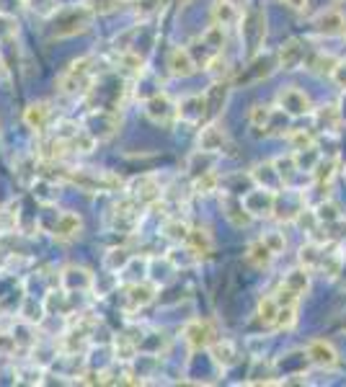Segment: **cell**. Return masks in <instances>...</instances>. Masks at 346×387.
I'll use <instances>...</instances> for the list:
<instances>
[{
	"label": "cell",
	"mask_w": 346,
	"mask_h": 387,
	"mask_svg": "<svg viewBox=\"0 0 346 387\" xmlns=\"http://www.w3.org/2000/svg\"><path fill=\"white\" fill-rule=\"evenodd\" d=\"M93 78H96V72H93V57H81V60H75L67 70L57 78V91L67 98H81L91 91L93 86Z\"/></svg>",
	"instance_id": "cell-1"
},
{
	"label": "cell",
	"mask_w": 346,
	"mask_h": 387,
	"mask_svg": "<svg viewBox=\"0 0 346 387\" xmlns=\"http://www.w3.org/2000/svg\"><path fill=\"white\" fill-rule=\"evenodd\" d=\"M62 181L73 183L81 191L96 194V191H117L121 189L119 176L109 171H96V168H62Z\"/></svg>",
	"instance_id": "cell-2"
},
{
	"label": "cell",
	"mask_w": 346,
	"mask_h": 387,
	"mask_svg": "<svg viewBox=\"0 0 346 387\" xmlns=\"http://www.w3.org/2000/svg\"><path fill=\"white\" fill-rule=\"evenodd\" d=\"M91 18H93V13L86 6L60 11L55 18V37L57 39H65V37H75V34L86 32L91 26Z\"/></svg>",
	"instance_id": "cell-3"
},
{
	"label": "cell",
	"mask_w": 346,
	"mask_h": 387,
	"mask_svg": "<svg viewBox=\"0 0 346 387\" xmlns=\"http://www.w3.org/2000/svg\"><path fill=\"white\" fill-rule=\"evenodd\" d=\"M241 39L246 41V47H248V55H258L261 52V44L266 39V16L261 11L251 8L248 13H243L241 18Z\"/></svg>",
	"instance_id": "cell-4"
},
{
	"label": "cell",
	"mask_w": 346,
	"mask_h": 387,
	"mask_svg": "<svg viewBox=\"0 0 346 387\" xmlns=\"http://www.w3.org/2000/svg\"><path fill=\"white\" fill-rule=\"evenodd\" d=\"M243 206L246 212L256 220V217H272L277 209V191H269L264 186H253L251 191L243 194Z\"/></svg>",
	"instance_id": "cell-5"
},
{
	"label": "cell",
	"mask_w": 346,
	"mask_h": 387,
	"mask_svg": "<svg viewBox=\"0 0 346 387\" xmlns=\"http://www.w3.org/2000/svg\"><path fill=\"white\" fill-rule=\"evenodd\" d=\"M284 114L279 106L274 109V106H264V103H258L253 109L248 111V126L253 129V135H272L274 129L279 126V119H284Z\"/></svg>",
	"instance_id": "cell-6"
},
{
	"label": "cell",
	"mask_w": 346,
	"mask_h": 387,
	"mask_svg": "<svg viewBox=\"0 0 346 387\" xmlns=\"http://www.w3.org/2000/svg\"><path fill=\"white\" fill-rule=\"evenodd\" d=\"M119 124H121V119H119V114H117V111L96 109V111H91L88 119H86V129H88L93 137H96L98 143L117 135Z\"/></svg>",
	"instance_id": "cell-7"
},
{
	"label": "cell",
	"mask_w": 346,
	"mask_h": 387,
	"mask_svg": "<svg viewBox=\"0 0 346 387\" xmlns=\"http://www.w3.org/2000/svg\"><path fill=\"white\" fill-rule=\"evenodd\" d=\"M277 106H279L287 117H305V114L313 111L310 96L295 86H287L284 91H279V96H277Z\"/></svg>",
	"instance_id": "cell-8"
},
{
	"label": "cell",
	"mask_w": 346,
	"mask_h": 387,
	"mask_svg": "<svg viewBox=\"0 0 346 387\" xmlns=\"http://www.w3.org/2000/svg\"><path fill=\"white\" fill-rule=\"evenodd\" d=\"M181 336H184V341L189 343V348L192 351H201V348H210L215 341H218V333H215V328H212L210 320H189V323L184 325V331H181Z\"/></svg>",
	"instance_id": "cell-9"
},
{
	"label": "cell",
	"mask_w": 346,
	"mask_h": 387,
	"mask_svg": "<svg viewBox=\"0 0 346 387\" xmlns=\"http://www.w3.org/2000/svg\"><path fill=\"white\" fill-rule=\"evenodd\" d=\"M145 117L155 124H171L173 119H178V103L171 101V96L158 91L150 98H145Z\"/></svg>",
	"instance_id": "cell-10"
},
{
	"label": "cell",
	"mask_w": 346,
	"mask_h": 387,
	"mask_svg": "<svg viewBox=\"0 0 346 387\" xmlns=\"http://www.w3.org/2000/svg\"><path fill=\"white\" fill-rule=\"evenodd\" d=\"M96 284V279L91 274L86 266H65L60 271V287H62V292H88L93 289Z\"/></svg>",
	"instance_id": "cell-11"
},
{
	"label": "cell",
	"mask_w": 346,
	"mask_h": 387,
	"mask_svg": "<svg viewBox=\"0 0 346 387\" xmlns=\"http://www.w3.org/2000/svg\"><path fill=\"white\" fill-rule=\"evenodd\" d=\"M315 32L321 37H331V39H338V37H346V16L336 8H323L318 16L313 18Z\"/></svg>",
	"instance_id": "cell-12"
},
{
	"label": "cell",
	"mask_w": 346,
	"mask_h": 387,
	"mask_svg": "<svg viewBox=\"0 0 346 387\" xmlns=\"http://www.w3.org/2000/svg\"><path fill=\"white\" fill-rule=\"evenodd\" d=\"M178 119L186 124H201L207 122V98L204 93H192L178 101Z\"/></svg>",
	"instance_id": "cell-13"
},
{
	"label": "cell",
	"mask_w": 346,
	"mask_h": 387,
	"mask_svg": "<svg viewBox=\"0 0 346 387\" xmlns=\"http://www.w3.org/2000/svg\"><path fill=\"white\" fill-rule=\"evenodd\" d=\"M307 362H313L321 369H333L338 367V351L333 348V343H328L326 339H313L307 343Z\"/></svg>",
	"instance_id": "cell-14"
},
{
	"label": "cell",
	"mask_w": 346,
	"mask_h": 387,
	"mask_svg": "<svg viewBox=\"0 0 346 387\" xmlns=\"http://www.w3.org/2000/svg\"><path fill=\"white\" fill-rule=\"evenodd\" d=\"M230 91H233V83H230V80H215V86L204 93V98H207V122H215V119L225 111Z\"/></svg>",
	"instance_id": "cell-15"
},
{
	"label": "cell",
	"mask_w": 346,
	"mask_h": 387,
	"mask_svg": "<svg viewBox=\"0 0 346 387\" xmlns=\"http://www.w3.org/2000/svg\"><path fill=\"white\" fill-rule=\"evenodd\" d=\"M197 143H199V150H207V152L220 155L227 145V132L218 124V119H215V122H207V124L201 126L199 140H197Z\"/></svg>",
	"instance_id": "cell-16"
},
{
	"label": "cell",
	"mask_w": 346,
	"mask_h": 387,
	"mask_svg": "<svg viewBox=\"0 0 346 387\" xmlns=\"http://www.w3.org/2000/svg\"><path fill=\"white\" fill-rule=\"evenodd\" d=\"M83 232V217L78 212H62L55 220V228H52V235L60 243H70Z\"/></svg>",
	"instance_id": "cell-17"
},
{
	"label": "cell",
	"mask_w": 346,
	"mask_h": 387,
	"mask_svg": "<svg viewBox=\"0 0 346 387\" xmlns=\"http://www.w3.org/2000/svg\"><path fill=\"white\" fill-rule=\"evenodd\" d=\"M212 24H220L225 29H233V26L241 24L243 11L235 0H212Z\"/></svg>",
	"instance_id": "cell-18"
},
{
	"label": "cell",
	"mask_w": 346,
	"mask_h": 387,
	"mask_svg": "<svg viewBox=\"0 0 346 387\" xmlns=\"http://www.w3.org/2000/svg\"><path fill=\"white\" fill-rule=\"evenodd\" d=\"M168 70L173 78H189L197 72V60H194L189 47H173L168 52Z\"/></svg>",
	"instance_id": "cell-19"
},
{
	"label": "cell",
	"mask_w": 346,
	"mask_h": 387,
	"mask_svg": "<svg viewBox=\"0 0 346 387\" xmlns=\"http://www.w3.org/2000/svg\"><path fill=\"white\" fill-rule=\"evenodd\" d=\"M24 122L29 129H34V132H39V135H44L47 132V126L52 124V106H49L47 101H34L29 103L24 109Z\"/></svg>",
	"instance_id": "cell-20"
},
{
	"label": "cell",
	"mask_w": 346,
	"mask_h": 387,
	"mask_svg": "<svg viewBox=\"0 0 346 387\" xmlns=\"http://www.w3.org/2000/svg\"><path fill=\"white\" fill-rule=\"evenodd\" d=\"M251 178H253V183H256V186H264V189L277 191V194L287 189V186H284V181H282V176H279V171H277V166H274V160L253 166V171H251Z\"/></svg>",
	"instance_id": "cell-21"
},
{
	"label": "cell",
	"mask_w": 346,
	"mask_h": 387,
	"mask_svg": "<svg viewBox=\"0 0 346 387\" xmlns=\"http://www.w3.org/2000/svg\"><path fill=\"white\" fill-rule=\"evenodd\" d=\"M129 197L135 199V202H140V204H155L163 197V189L158 186V181H155L153 176H142V178L132 181Z\"/></svg>",
	"instance_id": "cell-22"
},
{
	"label": "cell",
	"mask_w": 346,
	"mask_h": 387,
	"mask_svg": "<svg viewBox=\"0 0 346 387\" xmlns=\"http://www.w3.org/2000/svg\"><path fill=\"white\" fill-rule=\"evenodd\" d=\"M277 60H279V67L282 70H298L300 65L305 63V47L300 39H287L277 52Z\"/></svg>",
	"instance_id": "cell-23"
},
{
	"label": "cell",
	"mask_w": 346,
	"mask_h": 387,
	"mask_svg": "<svg viewBox=\"0 0 346 387\" xmlns=\"http://www.w3.org/2000/svg\"><path fill=\"white\" fill-rule=\"evenodd\" d=\"M155 294H158V287L150 284V282H135V284H129V289H127L129 310L147 308V305L155 300Z\"/></svg>",
	"instance_id": "cell-24"
},
{
	"label": "cell",
	"mask_w": 346,
	"mask_h": 387,
	"mask_svg": "<svg viewBox=\"0 0 346 387\" xmlns=\"http://www.w3.org/2000/svg\"><path fill=\"white\" fill-rule=\"evenodd\" d=\"M186 245L192 248V253L201 261V258H207V256L215 251V237H212L210 228H192Z\"/></svg>",
	"instance_id": "cell-25"
},
{
	"label": "cell",
	"mask_w": 346,
	"mask_h": 387,
	"mask_svg": "<svg viewBox=\"0 0 346 387\" xmlns=\"http://www.w3.org/2000/svg\"><path fill=\"white\" fill-rule=\"evenodd\" d=\"M274 258H277V253H274L272 248H269V245L261 240V237H258V240H253V243L246 248V261H248L253 269H261V271L269 269Z\"/></svg>",
	"instance_id": "cell-26"
},
{
	"label": "cell",
	"mask_w": 346,
	"mask_h": 387,
	"mask_svg": "<svg viewBox=\"0 0 346 387\" xmlns=\"http://www.w3.org/2000/svg\"><path fill=\"white\" fill-rule=\"evenodd\" d=\"M222 209H225V217L230 220V225H235V228H246V225H251V220H253V217L246 212L243 199L233 197V194H225V199H222Z\"/></svg>",
	"instance_id": "cell-27"
},
{
	"label": "cell",
	"mask_w": 346,
	"mask_h": 387,
	"mask_svg": "<svg viewBox=\"0 0 346 387\" xmlns=\"http://www.w3.org/2000/svg\"><path fill=\"white\" fill-rule=\"evenodd\" d=\"M282 287L292 289V292L300 294V297H305L307 289H310V269H305V266H298V269L287 271V274H284V279H282Z\"/></svg>",
	"instance_id": "cell-28"
},
{
	"label": "cell",
	"mask_w": 346,
	"mask_h": 387,
	"mask_svg": "<svg viewBox=\"0 0 346 387\" xmlns=\"http://www.w3.org/2000/svg\"><path fill=\"white\" fill-rule=\"evenodd\" d=\"M201 44L210 49V52H215V55H222V49H225L227 44V29L220 24H212L207 26V32L201 34Z\"/></svg>",
	"instance_id": "cell-29"
},
{
	"label": "cell",
	"mask_w": 346,
	"mask_h": 387,
	"mask_svg": "<svg viewBox=\"0 0 346 387\" xmlns=\"http://www.w3.org/2000/svg\"><path fill=\"white\" fill-rule=\"evenodd\" d=\"M210 354H212V359H215V364H220L222 369H227V367H233V364L238 362L235 346L230 343V341H225V339L215 341V343L210 346Z\"/></svg>",
	"instance_id": "cell-30"
},
{
	"label": "cell",
	"mask_w": 346,
	"mask_h": 387,
	"mask_svg": "<svg viewBox=\"0 0 346 387\" xmlns=\"http://www.w3.org/2000/svg\"><path fill=\"white\" fill-rule=\"evenodd\" d=\"M189 232H192V225L186 220H181V217H171L163 225V235L168 237V240H173L176 245H184L189 240Z\"/></svg>",
	"instance_id": "cell-31"
},
{
	"label": "cell",
	"mask_w": 346,
	"mask_h": 387,
	"mask_svg": "<svg viewBox=\"0 0 346 387\" xmlns=\"http://www.w3.org/2000/svg\"><path fill=\"white\" fill-rule=\"evenodd\" d=\"M96 137L91 135L88 129L83 126V129H78L70 140H67V150L73 152V155H88V152H93V147H96Z\"/></svg>",
	"instance_id": "cell-32"
},
{
	"label": "cell",
	"mask_w": 346,
	"mask_h": 387,
	"mask_svg": "<svg viewBox=\"0 0 346 387\" xmlns=\"http://www.w3.org/2000/svg\"><path fill=\"white\" fill-rule=\"evenodd\" d=\"M132 263V253L127 251V248H112V251L104 256V269L109 271V274H119V271H124Z\"/></svg>",
	"instance_id": "cell-33"
},
{
	"label": "cell",
	"mask_w": 346,
	"mask_h": 387,
	"mask_svg": "<svg viewBox=\"0 0 346 387\" xmlns=\"http://www.w3.org/2000/svg\"><path fill=\"white\" fill-rule=\"evenodd\" d=\"M323 248L318 243H307L300 248V266H305V269H321V263H323V256L326 253H321Z\"/></svg>",
	"instance_id": "cell-34"
},
{
	"label": "cell",
	"mask_w": 346,
	"mask_h": 387,
	"mask_svg": "<svg viewBox=\"0 0 346 387\" xmlns=\"http://www.w3.org/2000/svg\"><path fill=\"white\" fill-rule=\"evenodd\" d=\"M295 325H298V305H279L274 328H279V331H292Z\"/></svg>",
	"instance_id": "cell-35"
},
{
	"label": "cell",
	"mask_w": 346,
	"mask_h": 387,
	"mask_svg": "<svg viewBox=\"0 0 346 387\" xmlns=\"http://www.w3.org/2000/svg\"><path fill=\"white\" fill-rule=\"evenodd\" d=\"M277 313H279V302H277V297L274 294H269V297H264V300L258 302V320L264 325H272L274 328V320H277Z\"/></svg>",
	"instance_id": "cell-36"
},
{
	"label": "cell",
	"mask_w": 346,
	"mask_h": 387,
	"mask_svg": "<svg viewBox=\"0 0 346 387\" xmlns=\"http://www.w3.org/2000/svg\"><path fill=\"white\" fill-rule=\"evenodd\" d=\"M220 189V176L215 173V171H207V173H201L194 178V191L197 194H201V197H207V194H212V191Z\"/></svg>",
	"instance_id": "cell-37"
},
{
	"label": "cell",
	"mask_w": 346,
	"mask_h": 387,
	"mask_svg": "<svg viewBox=\"0 0 346 387\" xmlns=\"http://www.w3.org/2000/svg\"><path fill=\"white\" fill-rule=\"evenodd\" d=\"M315 122L321 126H326V129H333V126H338V122H341V114H338L336 106H321V109L313 111Z\"/></svg>",
	"instance_id": "cell-38"
},
{
	"label": "cell",
	"mask_w": 346,
	"mask_h": 387,
	"mask_svg": "<svg viewBox=\"0 0 346 387\" xmlns=\"http://www.w3.org/2000/svg\"><path fill=\"white\" fill-rule=\"evenodd\" d=\"M137 341L132 339H124V336H119V339L114 341V354H117V359H121V362H132L137 356Z\"/></svg>",
	"instance_id": "cell-39"
},
{
	"label": "cell",
	"mask_w": 346,
	"mask_h": 387,
	"mask_svg": "<svg viewBox=\"0 0 346 387\" xmlns=\"http://www.w3.org/2000/svg\"><path fill=\"white\" fill-rule=\"evenodd\" d=\"M121 67L129 72V75H135V78H140L142 72H145V60L140 55H135V52H124V55L119 57Z\"/></svg>",
	"instance_id": "cell-40"
},
{
	"label": "cell",
	"mask_w": 346,
	"mask_h": 387,
	"mask_svg": "<svg viewBox=\"0 0 346 387\" xmlns=\"http://www.w3.org/2000/svg\"><path fill=\"white\" fill-rule=\"evenodd\" d=\"M287 143H290L292 152L307 150V147H313V135L305 129H292V132H287Z\"/></svg>",
	"instance_id": "cell-41"
},
{
	"label": "cell",
	"mask_w": 346,
	"mask_h": 387,
	"mask_svg": "<svg viewBox=\"0 0 346 387\" xmlns=\"http://www.w3.org/2000/svg\"><path fill=\"white\" fill-rule=\"evenodd\" d=\"M83 6L93 13V16H104V13H112L121 6V0H83Z\"/></svg>",
	"instance_id": "cell-42"
},
{
	"label": "cell",
	"mask_w": 346,
	"mask_h": 387,
	"mask_svg": "<svg viewBox=\"0 0 346 387\" xmlns=\"http://www.w3.org/2000/svg\"><path fill=\"white\" fill-rule=\"evenodd\" d=\"M163 11V0H137V8H135V13H137V18H150V16H155V13H161Z\"/></svg>",
	"instance_id": "cell-43"
},
{
	"label": "cell",
	"mask_w": 346,
	"mask_h": 387,
	"mask_svg": "<svg viewBox=\"0 0 346 387\" xmlns=\"http://www.w3.org/2000/svg\"><path fill=\"white\" fill-rule=\"evenodd\" d=\"M261 240H264V243L269 245V248H272V251L277 253V256H279V253H282L284 248H287V240H284V235H282V232H277V230H272V232H266V235H261Z\"/></svg>",
	"instance_id": "cell-44"
},
{
	"label": "cell",
	"mask_w": 346,
	"mask_h": 387,
	"mask_svg": "<svg viewBox=\"0 0 346 387\" xmlns=\"http://www.w3.org/2000/svg\"><path fill=\"white\" fill-rule=\"evenodd\" d=\"M318 220L321 222H336L341 220V212H338V206L336 204H331V202H323L321 206H318Z\"/></svg>",
	"instance_id": "cell-45"
},
{
	"label": "cell",
	"mask_w": 346,
	"mask_h": 387,
	"mask_svg": "<svg viewBox=\"0 0 346 387\" xmlns=\"http://www.w3.org/2000/svg\"><path fill=\"white\" fill-rule=\"evenodd\" d=\"M331 80H333L341 91H346V60H338V63L333 65V70H331Z\"/></svg>",
	"instance_id": "cell-46"
},
{
	"label": "cell",
	"mask_w": 346,
	"mask_h": 387,
	"mask_svg": "<svg viewBox=\"0 0 346 387\" xmlns=\"http://www.w3.org/2000/svg\"><path fill=\"white\" fill-rule=\"evenodd\" d=\"M307 3H310V0H284V6L290 11H295V13H305Z\"/></svg>",
	"instance_id": "cell-47"
}]
</instances>
